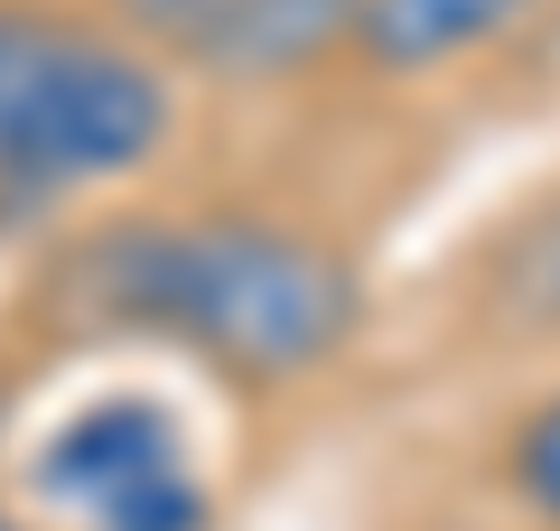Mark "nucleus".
<instances>
[{
    "mask_svg": "<svg viewBox=\"0 0 560 531\" xmlns=\"http://www.w3.org/2000/svg\"><path fill=\"white\" fill-rule=\"evenodd\" d=\"M28 494L75 531H206L215 494H206L187 429L168 401L150 392H103L66 411L28 457Z\"/></svg>",
    "mask_w": 560,
    "mask_h": 531,
    "instance_id": "3",
    "label": "nucleus"
},
{
    "mask_svg": "<svg viewBox=\"0 0 560 531\" xmlns=\"http://www.w3.org/2000/svg\"><path fill=\"white\" fill-rule=\"evenodd\" d=\"M495 485L533 531H560V382L533 392L495 438Z\"/></svg>",
    "mask_w": 560,
    "mask_h": 531,
    "instance_id": "7",
    "label": "nucleus"
},
{
    "mask_svg": "<svg viewBox=\"0 0 560 531\" xmlns=\"http://www.w3.org/2000/svg\"><path fill=\"white\" fill-rule=\"evenodd\" d=\"M178 75L113 10L0 0V215L121 187L168 150Z\"/></svg>",
    "mask_w": 560,
    "mask_h": 531,
    "instance_id": "2",
    "label": "nucleus"
},
{
    "mask_svg": "<svg viewBox=\"0 0 560 531\" xmlns=\"http://www.w3.org/2000/svg\"><path fill=\"white\" fill-rule=\"evenodd\" d=\"M84 298L113 327L197 354L243 392H290L327 374L364 327V280L327 234L261 205L131 215L84 243Z\"/></svg>",
    "mask_w": 560,
    "mask_h": 531,
    "instance_id": "1",
    "label": "nucleus"
},
{
    "mask_svg": "<svg viewBox=\"0 0 560 531\" xmlns=\"http://www.w3.org/2000/svg\"><path fill=\"white\" fill-rule=\"evenodd\" d=\"M0 531H28V522H20V512H10V504H0Z\"/></svg>",
    "mask_w": 560,
    "mask_h": 531,
    "instance_id": "8",
    "label": "nucleus"
},
{
    "mask_svg": "<svg viewBox=\"0 0 560 531\" xmlns=\"http://www.w3.org/2000/svg\"><path fill=\"white\" fill-rule=\"evenodd\" d=\"M168 75L206 84H300L355 47L364 0H113Z\"/></svg>",
    "mask_w": 560,
    "mask_h": 531,
    "instance_id": "4",
    "label": "nucleus"
},
{
    "mask_svg": "<svg viewBox=\"0 0 560 531\" xmlns=\"http://www.w3.org/2000/svg\"><path fill=\"white\" fill-rule=\"evenodd\" d=\"M486 317L514 335H560V197L495 234V252H486Z\"/></svg>",
    "mask_w": 560,
    "mask_h": 531,
    "instance_id": "6",
    "label": "nucleus"
},
{
    "mask_svg": "<svg viewBox=\"0 0 560 531\" xmlns=\"http://www.w3.org/2000/svg\"><path fill=\"white\" fill-rule=\"evenodd\" d=\"M541 10H551V0H364L346 57H355L364 75H393V84L448 75V66L504 47L523 20H541Z\"/></svg>",
    "mask_w": 560,
    "mask_h": 531,
    "instance_id": "5",
    "label": "nucleus"
}]
</instances>
